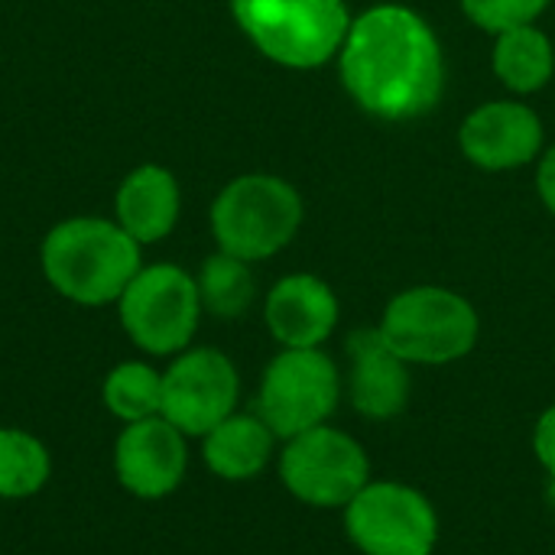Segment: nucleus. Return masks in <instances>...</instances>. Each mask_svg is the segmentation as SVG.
<instances>
[{
	"label": "nucleus",
	"mask_w": 555,
	"mask_h": 555,
	"mask_svg": "<svg viewBox=\"0 0 555 555\" xmlns=\"http://www.w3.org/2000/svg\"><path fill=\"white\" fill-rule=\"evenodd\" d=\"M335 62L348 98L384 124L420 120L446 98L449 65L442 39L406 3L387 0L361 10Z\"/></svg>",
	"instance_id": "1"
},
{
	"label": "nucleus",
	"mask_w": 555,
	"mask_h": 555,
	"mask_svg": "<svg viewBox=\"0 0 555 555\" xmlns=\"http://www.w3.org/2000/svg\"><path fill=\"white\" fill-rule=\"evenodd\" d=\"M39 267L62 299L88 309L114 306L143 267V244L114 218L75 215L46 231Z\"/></svg>",
	"instance_id": "2"
},
{
	"label": "nucleus",
	"mask_w": 555,
	"mask_h": 555,
	"mask_svg": "<svg viewBox=\"0 0 555 555\" xmlns=\"http://www.w3.org/2000/svg\"><path fill=\"white\" fill-rule=\"evenodd\" d=\"M306 218L299 189L273 172H244L221 185L211 202L208 224L218 250L260 263L283 254Z\"/></svg>",
	"instance_id": "3"
},
{
	"label": "nucleus",
	"mask_w": 555,
	"mask_h": 555,
	"mask_svg": "<svg viewBox=\"0 0 555 555\" xmlns=\"http://www.w3.org/2000/svg\"><path fill=\"white\" fill-rule=\"evenodd\" d=\"M228 7L244 39L293 72L335 62L354 20L348 0H228Z\"/></svg>",
	"instance_id": "4"
},
{
	"label": "nucleus",
	"mask_w": 555,
	"mask_h": 555,
	"mask_svg": "<svg viewBox=\"0 0 555 555\" xmlns=\"http://www.w3.org/2000/svg\"><path fill=\"white\" fill-rule=\"evenodd\" d=\"M377 332L410 367H446L478 348L481 315L468 296L420 283L384 306Z\"/></svg>",
	"instance_id": "5"
},
{
	"label": "nucleus",
	"mask_w": 555,
	"mask_h": 555,
	"mask_svg": "<svg viewBox=\"0 0 555 555\" xmlns=\"http://www.w3.org/2000/svg\"><path fill=\"white\" fill-rule=\"evenodd\" d=\"M345 400V371L325 348H280L257 387L254 413L280 442L332 423Z\"/></svg>",
	"instance_id": "6"
},
{
	"label": "nucleus",
	"mask_w": 555,
	"mask_h": 555,
	"mask_svg": "<svg viewBox=\"0 0 555 555\" xmlns=\"http://www.w3.org/2000/svg\"><path fill=\"white\" fill-rule=\"evenodd\" d=\"M276 475L289 498L315 511H345L374 478L361 439L332 423L286 439L276 452Z\"/></svg>",
	"instance_id": "7"
},
{
	"label": "nucleus",
	"mask_w": 555,
	"mask_h": 555,
	"mask_svg": "<svg viewBox=\"0 0 555 555\" xmlns=\"http://www.w3.org/2000/svg\"><path fill=\"white\" fill-rule=\"evenodd\" d=\"M341 527L361 555H433L442 533L433 498L397 478H371L341 511Z\"/></svg>",
	"instance_id": "8"
},
{
	"label": "nucleus",
	"mask_w": 555,
	"mask_h": 555,
	"mask_svg": "<svg viewBox=\"0 0 555 555\" xmlns=\"http://www.w3.org/2000/svg\"><path fill=\"white\" fill-rule=\"evenodd\" d=\"M114 306L127 338L153 358H176L192 348L205 315L195 276L176 263L140 267Z\"/></svg>",
	"instance_id": "9"
},
{
	"label": "nucleus",
	"mask_w": 555,
	"mask_h": 555,
	"mask_svg": "<svg viewBox=\"0 0 555 555\" xmlns=\"http://www.w3.org/2000/svg\"><path fill=\"white\" fill-rule=\"evenodd\" d=\"M237 403L241 374L221 348H185L163 371L159 416L169 420L185 439L208 436L218 423L237 413Z\"/></svg>",
	"instance_id": "10"
},
{
	"label": "nucleus",
	"mask_w": 555,
	"mask_h": 555,
	"mask_svg": "<svg viewBox=\"0 0 555 555\" xmlns=\"http://www.w3.org/2000/svg\"><path fill=\"white\" fill-rule=\"evenodd\" d=\"M459 150L481 172H514L540 159L546 127L527 101L494 98L465 114L459 124Z\"/></svg>",
	"instance_id": "11"
},
{
	"label": "nucleus",
	"mask_w": 555,
	"mask_h": 555,
	"mask_svg": "<svg viewBox=\"0 0 555 555\" xmlns=\"http://www.w3.org/2000/svg\"><path fill=\"white\" fill-rule=\"evenodd\" d=\"M345 400L367 423H390L406 413L413 397V367L393 354L377 325L354 328L345 338Z\"/></svg>",
	"instance_id": "12"
},
{
	"label": "nucleus",
	"mask_w": 555,
	"mask_h": 555,
	"mask_svg": "<svg viewBox=\"0 0 555 555\" xmlns=\"http://www.w3.org/2000/svg\"><path fill=\"white\" fill-rule=\"evenodd\" d=\"M189 468L185 436L163 416L127 423L114 442L117 485L140 501H163L179 491Z\"/></svg>",
	"instance_id": "13"
},
{
	"label": "nucleus",
	"mask_w": 555,
	"mask_h": 555,
	"mask_svg": "<svg viewBox=\"0 0 555 555\" xmlns=\"http://www.w3.org/2000/svg\"><path fill=\"white\" fill-rule=\"evenodd\" d=\"M263 322L280 348H325L341 322V302L322 276L286 273L263 299Z\"/></svg>",
	"instance_id": "14"
},
{
	"label": "nucleus",
	"mask_w": 555,
	"mask_h": 555,
	"mask_svg": "<svg viewBox=\"0 0 555 555\" xmlns=\"http://www.w3.org/2000/svg\"><path fill=\"white\" fill-rule=\"evenodd\" d=\"M182 215V189L172 169L159 163H140L114 192V221L137 244L166 241Z\"/></svg>",
	"instance_id": "15"
},
{
	"label": "nucleus",
	"mask_w": 555,
	"mask_h": 555,
	"mask_svg": "<svg viewBox=\"0 0 555 555\" xmlns=\"http://www.w3.org/2000/svg\"><path fill=\"white\" fill-rule=\"evenodd\" d=\"M276 436L257 413H231L202 436L205 468L221 481H250L276 459Z\"/></svg>",
	"instance_id": "16"
},
{
	"label": "nucleus",
	"mask_w": 555,
	"mask_h": 555,
	"mask_svg": "<svg viewBox=\"0 0 555 555\" xmlns=\"http://www.w3.org/2000/svg\"><path fill=\"white\" fill-rule=\"evenodd\" d=\"M491 72L514 98L543 91L555 75L553 36L537 23L498 33L491 49Z\"/></svg>",
	"instance_id": "17"
},
{
	"label": "nucleus",
	"mask_w": 555,
	"mask_h": 555,
	"mask_svg": "<svg viewBox=\"0 0 555 555\" xmlns=\"http://www.w3.org/2000/svg\"><path fill=\"white\" fill-rule=\"evenodd\" d=\"M195 286H198L202 309L215 319H241L250 312L257 299L254 263L237 260L224 250H215L211 257L202 260L195 273Z\"/></svg>",
	"instance_id": "18"
},
{
	"label": "nucleus",
	"mask_w": 555,
	"mask_h": 555,
	"mask_svg": "<svg viewBox=\"0 0 555 555\" xmlns=\"http://www.w3.org/2000/svg\"><path fill=\"white\" fill-rule=\"evenodd\" d=\"M52 475V455L42 439L26 429H0V498L20 501L46 488Z\"/></svg>",
	"instance_id": "19"
},
{
	"label": "nucleus",
	"mask_w": 555,
	"mask_h": 555,
	"mask_svg": "<svg viewBox=\"0 0 555 555\" xmlns=\"http://www.w3.org/2000/svg\"><path fill=\"white\" fill-rule=\"evenodd\" d=\"M101 400L124 426L159 416L163 406V374L146 361H120L107 371L101 384Z\"/></svg>",
	"instance_id": "20"
},
{
	"label": "nucleus",
	"mask_w": 555,
	"mask_h": 555,
	"mask_svg": "<svg viewBox=\"0 0 555 555\" xmlns=\"http://www.w3.org/2000/svg\"><path fill=\"white\" fill-rule=\"evenodd\" d=\"M459 3L468 23L485 29L488 36L537 23L553 7V0H459Z\"/></svg>",
	"instance_id": "21"
},
{
	"label": "nucleus",
	"mask_w": 555,
	"mask_h": 555,
	"mask_svg": "<svg viewBox=\"0 0 555 555\" xmlns=\"http://www.w3.org/2000/svg\"><path fill=\"white\" fill-rule=\"evenodd\" d=\"M530 446H533V455H537L540 468L550 478H555V403H550L540 413V420L533 426V436H530Z\"/></svg>",
	"instance_id": "22"
},
{
	"label": "nucleus",
	"mask_w": 555,
	"mask_h": 555,
	"mask_svg": "<svg viewBox=\"0 0 555 555\" xmlns=\"http://www.w3.org/2000/svg\"><path fill=\"white\" fill-rule=\"evenodd\" d=\"M537 195L555 218V143H550L537 159Z\"/></svg>",
	"instance_id": "23"
},
{
	"label": "nucleus",
	"mask_w": 555,
	"mask_h": 555,
	"mask_svg": "<svg viewBox=\"0 0 555 555\" xmlns=\"http://www.w3.org/2000/svg\"><path fill=\"white\" fill-rule=\"evenodd\" d=\"M546 501H550V507L555 511V478H550V488H546Z\"/></svg>",
	"instance_id": "24"
}]
</instances>
